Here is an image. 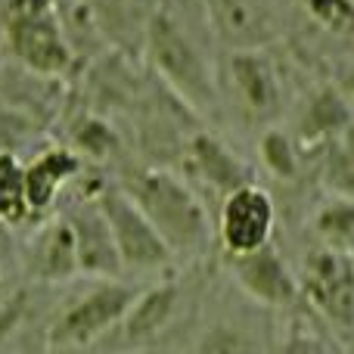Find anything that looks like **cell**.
<instances>
[{
	"instance_id": "5b68a950",
	"label": "cell",
	"mask_w": 354,
	"mask_h": 354,
	"mask_svg": "<svg viewBox=\"0 0 354 354\" xmlns=\"http://www.w3.org/2000/svg\"><path fill=\"white\" fill-rule=\"evenodd\" d=\"M301 289L333 326L354 333V264L339 245L311 249L301 261Z\"/></svg>"
},
{
	"instance_id": "3957f363",
	"label": "cell",
	"mask_w": 354,
	"mask_h": 354,
	"mask_svg": "<svg viewBox=\"0 0 354 354\" xmlns=\"http://www.w3.org/2000/svg\"><path fill=\"white\" fill-rule=\"evenodd\" d=\"M137 299V289L124 286L118 280H106L84 292L72 308L59 314L47 330V348H84V345L97 342L100 336L122 324L124 314L131 311Z\"/></svg>"
},
{
	"instance_id": "ac0fdd59",
	"label": "cell",
	"mask_w": 354,
	"mask_h": 354,
	"mask_svg": "<svg viewBox=\"0 0 354 354\" xmlns=\"http://www.w3.org/2000/svg\"><path fill=\"white\" fill-rule=\"evenodd\" d=\"M317 227L330 245H339V249H342L345 243H351L354 239V199H345L342 196L339 202H333V205L317 218Z\"/></svg>"
},
{
	"instance_id": "2e32d148",
	"label": "cell",
	"mask_w": 354,
	"mask_h": 354,
	"mask_svg": "<svg viewBox=\"0 0 354 354\" xmlns=\"http://www.w3.org/2000/svg\"><path fill=\"white\" fill-rule=\"evenodd\" d=\"M31 214L28 187H25V168L12 153H0V224H22Z\"/></svg>"
},
{
	"instance_id": "7402d4cb",
	"label": "cell",
	"mask_w": 354,
	"mask_h": 354,
	"mask_svg": "<svg viewBox=\"0 0 354 354\" xmlns=\"http://www.w3.org/2000/svg\"><path fill=\"white\" fill-rule=\"evenodd\" d=\"M78 140H81V147L91 149L97 159H106L109 147H115V137H112L109 131L103 128V124H87V128L78 134Z\"/></svg>"
},
{
	"instance_id": "e0dca14e",
	"label": "cell",
	"mask_w": 354,
	"mask_h": 354,
	"mask_svg": "<svg viewBox=\"0 0 354 354\" xmlns=\"http://www.w3.org/2000/svg\"><path fill=\"white\" fill-rule=\"evenodd\" d=\"M326 180L345 199H354V131H345V137L336 143L326 165Z\"/></svg>"
},
{
	"instance_id": "ba28073f",
	"label": "cell",
	"mask_w": 354,
	"mask_h": 354,
	"mask_svg": "<svg viewBox=\"0 0 354 354\" xmlns=\"http://www.w3.org/2000/svg\"><path fill=\"white\" fill-rule=\"evenodd\" d=\"M75 227V243H78V268L87 277H100V280H115L124 270L122 255H118L112 227L106 221L100 202H84L68 214Z\"/></svg>"
},
{
	"instance_id": "7c38bea8",
	"label": "cell",
	"mask_w": 354,
	"mask_h": 354,
	"mask_svg": "<svg viewBox=\"0 0 354 354\" xmlns=\"http://www.w3.org/2000/svg\"><path fill=\"white\" fill-rule=\"evenodd\" d=\"M28 270L31 277L44 283H66L78 268V243H75V227L68 218H56L37 230L35 243L28 249Z\"/></svg>"
},
{
	"instance_id": "d6986e66",
	"label": "cell",
	"mask_w": 354,
	"mask_h": 354,
	"mask_svg": "<svg viewBox=\"0 0 354 354\" xmlns=\"http://www.w3.org/2000/svg\"><path fill=\"white\" fill-rule=\"evenodd\" d=\"M308 10L320 19L324 25H330L333 31H354V3L351 0H305Z\"/></svg>"
},
{
	"instance_id": "4fadbf2b",
	"label": "cell",
	"mask_w": 354,
	"mask_h": 354,
	"mask_svg": "<svg viewBox=\"0 0 354 354\" xmlns=\"http://www.w3.org/2000/svg\"><path fill=\"white\" fill-rule=\"evenodd\" d=\"M81 162L72 149H47L41 153L28 168H25V187H28V202H31V214L35 212H47L53 205L59 187L68 180L72 174H78Z\"/></svg>"
},
{
	"instance_id": "9a60e30c",
	"label": "cell",
	"mask_w": 354,
	"mask_h": 354,
	"mask_svg": "<svg viewBox=\"0 0 354 354\" xmlns=\"http://www.w3.org/2000/svg\"><path fill=\"white\" fill-rule=\"evenodd\" d=\"M193 165L196 171L205 177L218 193H230L236 189L239 183H245V174H243V165L233 159V153H227L214 137H196L193 140Z\"/></svg>"
},
{
	"instance_id": "30bf717a",
	"label": "cell",
	"mask_w": 354,
	"mask_h": 354,
	"mask_svg": "<svg viewBox=\"0 0 354 354\" xmlns=\"http://www.w3.org/2000/svg\"><path fill=\"white\" fill-rule=\"evenodd\" d=\"M230 84L245 115L270 118L280 109V78L261 50H233L230 56Z\"/></svg>"
},
{
	"instance_id": "44dd1931",
	"label": "cell",
	"mask_w": 354,
	"mask_h": 354,
	"mask_svg": "<svg viewBox=\"0 0 354 354\" xmlns=\"http://www.w3.org/2000/svg\"><path fill=\"white\" fill-rule=\"evenodd\" d=\"M311 122L317 131H339L345 124V106L333 93H324L317 103L311 106Z\"/></svg>"
},
{
	"instance_id": "8fae6325",
	"label": "cell",
	"mask_w": 354,
	"mask_h": 354,
	"mask_svg": "<svg viewBox=\"0 0 354 354\" xmlns=\"http://www.w3.org/2000/svg\"><path fill=\"white\" fill-rule=\"evenodd\" d=\"M233 268H236L239 286L252 295L261 305H274L283 308L295 299V277L289 274V268L283 264V258L277 255L274 245H261L255 252H245V255H233Z\"/></svg>"
},
{
	"instance_id": "277c9868",
	"label": "cell",
	"mask_w": 354,
	"mask_h": 354,
	"mask_svg": "<svg viewBox=\"0 0 354 354\" xmlns=\"http://www.w3.org/2000/svg\"><path fill=\"white\" fill-rule=\"evenodd\" d=\"M147 50H149L153 66L159 68V75L193 109H199V112L212 109V103H214L212 75H208L202 56L193 50V44L180 35V28L168 16H156L149 22Z\"/></svg>"
},
{
	"instance_id": "52a82bcc",
	"label": "cell",
	"mask_w": 354,
	"mask_h": 354,
	"mask_svg": "<svg viewBox=\"0 0 354 354\" xmlns=\"http://www.w3.org/2000/svg\"><path fill=\"white\" fill-rule=\"evenodd\" d=\"M274 199L255 183H239L221 202V243L230 255H245L270 243Z\"/></svg>"
},
{
	"instance_id": "8992f818",
	"label": "cell",
	"mask_w": 354,
	"mask_h": 354,
	"mask_svg": "<svg viewBox=\"0 0 354 354\" xmlns=\"http://www.w3.org/2000/svg\"><path fill=\"white\" fill-rule=\"evenodd\" d=\"M97 202L112 227L124 270H156L171 261V245L124 189H106L103 196H97Z\"/></svg>"
},
{
	"instance_id": "9c48e42d",
	"label": "cell",
	"mask_w": 354,
	"mask_h": 354,
	"mask_svg": "<svg viewBox=\"0 0 354 354\" xmlns=\"http://www.w3.org/2000/svg\"><path fill=\"white\" fill-rule=\"evenodd\" d=\"M218 37L233 50H261L277 35L268 0H208Z\"/></svg>"
},
{
	"instance_id": "ffe728a7",
	"label": "cell",
	"mask_w": 354,
	"mask_h": 354,
	"mask_svg": "<svg viewBox=\"0 0 354 354\" xmlns=\"http://www.w3.org/2000/svg\"><path fill=\"white\" fill-rule=\"evenodd\" d=\"M261 156H264V162L270 165V171H274V174L289 177V174L295 171L292 143H289V137L280 134V131H270V134H264V140H261Z\"/></svg>"
},
{
	"instance_id": "5bb4252c",
	"label": "cell",
	"mask_w": 354,
	"mask_h": 354,
	"mask_svg": "<svg viewBox=\"0 0 354 354\" xmlns=\"http://www.w3.org/2000/svg\"><path fill=\"white\" fill-rule=\"evenodd\" d=\"M177 311V289L174 286H156L149 292L137 295L131 311L124 314L122 326L124 336L134 339V342H143L149 336H159L168 324H171Z\"/></svg>"
},
{
	"instance_id": "7a4b0ae2",
	"label": "cell",
	"mask_w": 354,
	"mask_h": 354,
	"mask_svg": "<svg viewBox=\"0 0 354 354\" xmlns=\"http://www.w3.org/2000/svg\"><path fill=\"white\" fill-rule=\"evenodd\" d=\"M3 28L12 56L35 75H62L72 62L53 0H10Z\"/></svg>"
},
{
	"instance_id": "6da1fadb",
	"label": "cell",
	"mask_w": 354,
	"mask_h": 354,
	"mask_svg": "<svg viewBox=\"0 0 354 354\" xmlns=\"http://www.w3.org/2000/svg\"><path fill=\"white\" fill-rule=\"evenodd\" d=\"M124 193L143 208L153 227L165 236L174 255H196L208 243V214L193 189L168 171H131L124 177Z\"/></svg>"
}]
</instances>
